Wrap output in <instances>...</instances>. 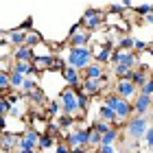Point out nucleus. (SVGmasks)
Masks as SVG:
<instances>
[{
  "label": "nucleus",
  "mask_w": 153,
  "mask_h": 153,
  "mask_svg": "<svg viewBox=\"0 0 153 153\" xmlns=\"http://www.w3.org/2000/svg\"><path fill=\"white\" fill-rule=\"evenodd\" d=\"M131 105H134V114H136V116H147V112H149L151 105H153V96L138 92L136 99L131 101Z\"/></svg>",
  "instance_id": "9d476101"
},
{
  "label": "nucleus",
  "mask_w": 153,
  "mask_h": 153,
  "mask_svg": "<svg viewBox=\"0 0 153 153\" xmlns=\"http://www.w3.org/2000/svg\"><path fill=\"white\" fill-rule=\"evenodd\" d=\"M136 16L138 18H144V16H149V13H153V4H140V7H136Z\"/></svg>",
  "instance_id": "2f4dec72"
},
{
  "label": "nucleus",
  "mask_w": 153,
  "mask_h": 153,
  "mask_svg": "<svg viewBox=\"0 0 153 153\" xmlns=\"http://www.w3.org/2000/svg\"><path fill=\"white\" fill-rule=\"evenodd\" d=\"M109 13H123V9L118 4H112V7H109Z\"/></svg>",
  "instance_id": "a19ab883"
},
{
  "label": "nucleus",
  "mask_w": 153,
  "mask_h": 153,
  "mask_svg": "<svg viewBox=\"0 0 153 153\" xmlns=\"http://www.w3.org/2000/svg\"><path fill=\"white\" fill-rule=\"evenodd\" d=\"M26 99H29L35 107H44L46 105V96H44V90H42V88H35L29 96H26Z\"/></svg>",
  "instance_id": "6ab92c4d"
},
{
  "label": "nucleus",
  "mask_w": 153,
  "mask_h": 153,
  "mask_svg": "<svg viewBox=\"0 0 153 153\" xmlns=\"http://www.w3.org/2000/svg\"><path fill=\"white\" fill-rule=\"evenodd\" d=\"M22 83H24V74H20L16 70H9V85H11V90H22Z\"/></svg>",
  "instance_id": "aec40b11"
},
{
  "label": "nucleus",
  "mask_w": 153,
  "mask_h": 153,
  "mask_svg": "<svg viewBox=\"0 0 153 153\" xmlns=\"http://www.w3.org/2000/svg\"><path fill=\"white\" fill-rule=\"evenodd\" d=\"M147 53H149V55H151V59H153V44H151V46H149V51H147Z\"/></svg>",
  "instance_id": "c03bdc74"
},
{
  "label": "nucleus",
  "mask_w": 153,
  "mask_h": 153,
  "mask_svg": "<svg viewBox=\"0 0 153 153\" xmlns=\"http://www.w3.org/2000/svg\"><path fill=\"white\" fill-rule=\"evenodd\" d=\"M149 46H151L149 42H144V39H136V42H134V53H136V55H138V53H147V51H149Z\"/></svg>",
  "instance_id": "7c9ffc66"
},
{
  "label": "nucleus",
  "mask_w": 153,
  "mask_h": 153,
  "mask_svg": "<svg viewBox=\"0 0 153 153\" xmlns=\"http://www.w3.org/2000/svg\"><path fill=\"white\" fill-rule=\"evenodd\" d=\"M138 61H140V57L134 53V51H123V48H116V51L112 53V61L109 64H120L125 68H129V70H136L138 68Z\"/></svg>",
  "instance_id": "423d86ee"
},
{
  "label": "nucleus",
  "mask_w": 153,
  "mask_h": 153,
  "mask_svg": "<svg viewBox=\"0 0 153 153\" xmlns=\"http://www.w3.org/2000/svg\"><path fill=\"white\" fill-rule=\"evenodd\" d=\"M64 59H66L68 66H72L79 72H83L94 61V53H92V48H90V46H68Z\"/></svg>",
  "instance_id": "f03ea898"
},
{
  "label": "nucleus",
  "mask_w": 153,
  "mask_h": 153,
  "mask_svg": "<svg viewBox=\"0 0 153 153\" xmlns=\"http://www.w3.org/2000/svg\"><path fill=\"white\" fill-rule=\"evenodd\" d=\"M101 147V134L99 131H90V140H88V149H99Z\"/></svg>",
  "instance_id": "c85d7f7f"
},
{
  "label": "nucleus",
  "mask_w": 153,
  "mask_h": 153,
  "mask_svg": "<svg viewBox=\"0 0 153 153\" xmlns=\"http://www.w3.org/2000/svg\"><path fill=\"white\" fill-rule=\"evenodd\" d=\"M96 153H118L114 144H101L99 149H96Z\"/></svg>",
  "instance_id": "e433bc0d"
},
{
  "label": "nucleus",
  "mask_w": 153,
  "mask_h": 153,
  "mask_svg": "<svg viewBox=\"0 0 153 153\" xmlns=\"http://www.w3.org/2000/svg\"><path fill=\"white\" fill-rule=\"evenodd\" d=\"M107 76H109V74L105 72L101 79H83V81H81V90L94 99V96H99L103 90L107 88Z\"/></svg>",
  "instance_id": "6e6552de"
},
{
  "label": "nucleus",
  "mask_w": 153,
  "mask_h": 153,
  "mask_svg": "<svg viewBox=\"0 0 153 153\" xmlns=\"http://www.w3.org/2000/svg\"><path fill=\"white\" fill-rule=\"evenodd\" d=\"M11 70H16L20 74H24V76H37L39 74L35 70V66H33V61H13Z\"/></svg>",
  "instance_id": "2eb2a0df"
},
{
  "label": "nucleus",
  "mask_w": 153,
  "mask_h": 153,
  "mask_svg": "<svg viewBox=\"0 0 153 153\" xmlns=\"http://www.w3.org/2000/svg\"><path fill=\"white\" fill-rule=\"evenodd\" d=\"M144 142H147L149 149H153V127L147 129V134H144Z\"/></svg>",
  "instance_id": "4c0bfd02"
},
{
  "label": "nucleus",
  "mask_w": 153,
  "mask_h": 153,
  "mask_svg": "<svg viewBox=\"0 0 153 153\" xmlns=\"http://www.w3.org/2000/svg\"><path fill=\"white\" fill-rule=\"evenodd\" d=\"M33 59V51L29 46H18L13 51V61H31Z\"/></svg>",
  "instance_id": "a211bd4d"
},
{
  "label": "nucleus",
  "mask_w": 153,
  "mask_h": 153,
  "mask_svg": "<svg viewBox=\"0 0 153 153\" xmlns=\"http://www.w3.org/2000/svg\"><path fill=\"white\" fill-rule=\"evenodd\" d=\"M90 127H92L94 131H99V134L103 136L105 131H109V129H112V123H107V120H101V118H96V120H94L92 125H90Z\"/></svg>",
  "instance_id": "bb28decb"
},
{
  "label": "nucleus",
  "mask_w": 153,
  "mask_h": 153,
  "mask_svg": "<svg viewBox=\"0 0 153 153\" xmlns=\"http://www.w3.org/2000/svg\"><path fill=\"white\" fill-rule=\"evenodd\" d=\"M140 92H142V94H149V96H153V79H151V76L147 79V83H144V85L140 88Z\"/></svg>",
  "instance_id": "f704fd0d"
},
{
  "label": "nucleus",
  "mask_w": 153,
  "mask_h": 153,
  "mask_svg": "<svg viewBox=\"0 0 153 153\" xmlns=\"http://www.w3.org/2000/svg\"><path fill=\"white\" fill-rule=\"evenodd\" d=\"M0 131H7V116H0Z\"/></svg>",
  "instance_id": "58836bf2"
},
{
  "label": "nucleus",
  "mask_w": 153,
  "mask_h": 153,
  "mask_svg": "<svg viewBox=\"0 0 153 153\" xmlns=\"http://www.w3.org/2000/svg\"><path fill=\"white\" fill-rule=\"evenodd\" d=\"M147 79H149V72L147 70H140V68H136V70H131V83L140 90L144 83H147Z\"/></svg>",
  "instance_id": "f3484780"
},
{
  "label": "nucleus",
  "mask_w": 153,
  "mask_h": 153,
  "mask_svg": "<svg viewBox=\"0 0 153 153\" xmlns=\"http://www.w3.org/2000/svg\"><path fill=\"white\" fill-rule=\"evenodd\" d=\"M64 112H61V103L59 101H51L46 105V116H51V118H57V116H61Z\"/></svg>",
  "instance_id": "393cba45"
},
{
  "label": "nucleus",
  "mask_w": 153,
  "mask_h": 153,
  "mask_svg": "<svg viewBox=\"0 0 153 153\" xmlns=\"http://www.w3.org/2000/svg\"><path fill=\"white\" fill-rule=\"evenodd\" d=\"M123 7H127V9H131V0H123Z\"/></svg>",
  "instance_id": "37998d69"
},
{
  "label": "nucleus",
  "mask_w": 153,
  "mask_h": 153,
  "mask_svg": "<svg viewBox=\"0 0 153 153\" xmlns=\"http://www.w3.org/2000/svg\"><path fill=\"white\" fill-rule=\"evenodd\" d=\"M11 90L9 85V70H0V92H7Z\"/></svg>",
  "instance_id": "c756f323"
},
{
  "label": "nucleus",
  "mask_w": 153,
  "mask_h": 153,
  "mask_svg": "<svg viewBox=\"0 0 153 153\" xmlns=\"http://www.w3.org/2000/svg\"><path fill=\"white\" fill-rule=\"evenodd\" d=\"M18 134H13V131H0V151L4 153H13L18 147Z\"/></svg>",
  "instance_id": "9b49d317"
},
{
  "label": "nucleus",
  "mask_w": 153,
  "mask_h": 153,
  "mask_svg": "<svg viewBox=\"0 0 153 153\" xmlns=\"http://www.w3.org/2000/svg\"><path fill=\"white\" fill-rule=\"evenodd\" d=\"M118 138H120V131H118L116 127H112L109 131H105V134L101 136V144H114Z\"/></svg>",
  "instance_id": "412c9836"
},
{
  "label": "nucleus",
  "mask_w": 153,
  "mask_h": 153,
  "mask_svg": "<svg viewBox=\"0 0 153 153\" xmlns=\"http://www.w3.org/2000/svg\"><path fill=\"white\" fill-rule=\"evenodd\" d=\"M90 39H92V33L85 29H79L76 33L68 35V46H90Z\"/></svg>",
  "instance_id": "ddd939ff"
},
{
  "label": "nucleus",
  "mask_w": 153,
  "mask_h": 153,
  "mask_svg": "<svg viewBox=\"0 0 153 153\" xmlns=\"http://www.w3.org/2000/svg\"><path fill=\"white\" fill-rule=\"evenodd\" d=\"M11 109V103L7 101V96H0V116H7Z\"/></svg>",
  "instance_id": "72a5a7b5"
},
{
  "label": "nucleus",
  "mask_w": 153,
  "mask_h": 153,
  "mask_svg": "<svg viewBox=\"0 0 153 153\" xmlns=\"http://www.w3.org/2000/svg\"><path fill=\"white\" fill-rule=\"evenodd\" d=\"M61 76H64L66 85H70V88H81L83 76H81V72L76 70V68H72V66H66L64 70H61Z\"/></svg>",
  "instance_id": "f8f14e48"
},
{
  "label": "nucleus",
  "mask_w": 153,
  "mask_h": 153,
  "mask_svg": "<svg viewBox=\"0 0 153 153\" xmlns=\"http://www.w3.org/2000/svg\"><path fill=\"white\" fill-rule=\"evenodd\" d=\"M37 88V81H35V76H24V83H22V90H20V92H22L24 96H29L33 90Z\"/></svg>",
  "instance_id": "a878e982"
},
{
  "label": "nucleus",
  "mask_w": 153,
  "mask_h": 153,
  "mask_svg": "<svg viewBox=\"0 0 153 153\" xmlns=\"http://www.w3.org/2000/svg\"><path fill=\"white\" fill-rule=\"evenodd\" d=\"M103 105H107V107H112L114 112H116V123H114V127L116 129H120L127 125V120L131 116H134V105H131V101L127 99H120L116 92H109V94H103Z\"/></svg>",
  "instance_id": "f257e3e1"
},
{
  "label": "nucleus",
  "mask_w": 153,
  "mask_h": 153,
  "mask_svg": "<svg viewBox=\"0 0 153 153\" xmlns=\"http://www.w3.org/2000/svg\"><path fill=\"white\" fill-rule=\"evenodd\" d=\"M59 103H61V112H64L66 116H72V118H76V116H81L83 114V109H81V105H79V99H76V88H64L59 92Z\"/></svg>",
  "instance_id": "7ed1b4c3"
},
{
  "label": "nucleus",
  "mask_w": 153,
  "mask_h": 153,
  "mask_svg": "<svg viewBox=\"0 0 153 153\" xmlns=\"http://www.w3.org/2000/svg\"><path fill=\"white\" fill-rule=\"evenodd\" d=\"M16 29H20V31H26V33H29V31H33V18H26V20H24V22L20 24V26H16Z\"/></svg>",
  "instance_id": "c9c22d12"
},
{
  "label": "nucleus",
  "mask_w": 153,
  "mask_h": 153,
  "mask_svg": "<svg viewBox=\"0 0 153 153\" xmlns=\"http://www.w3.org/2000/svg\"><path fill=\"white\" fill-rule=\"evenodd\" d=\"M37 44H42V35H39L37 31H29V33H26V39H24V46L35 48Z\"/></svg>",
  "instance_id": "b1692460"
},
{
  "label": "nucleus",
  "mask_w": 153,
  "mask_h": 153,
  "mask_svg": "<svg viewBox=\"0 0 153 153\" xmlns=\"http://www.w3.org/2000/svg\"><path fill=\"white\" fill-rule=\"evenodd\" d=\"M103 74H105V66L99 64V61H92V64H90L85 70L81 72L83 79H101Z\"/></svg>",
  "instance_id": "4468645a"
},
{
  "label": "nucleus",
  "mask_w": 153,
  "mask_h": 153,
  "mask_svg": "<svg viewBox=\"0 0 153 153\" xmlns=\"http://www.w3.org/2000/svg\"><path fill=\"white\" fill-rule=\"evenodd\" d=\"M142 20H144V22H149V24H153V13H149V16H144Z\"/></svg>",
  "instance_id": "79ce46f5"
},
{
  "label": "nucleus",
  "mask_w": 153,
  "mask_h": 153,
  "mask_svg": "<svg viewBox=\"0 0 153 153\" xmlns=\"http://www.w3.org/2000/svg\"><path fill=\"white\" fill-rule=\"evenodd\" d=\"M0 96H2V92H0Z\"/></svg>",
  "instance_id": "49530a36"
},
{
  "label": "nucleus",
  "mask_w": 153,
  "mask_h": 153,
  "mask_svg": "<svg viewBox=\"0 0 153 153\" xmlns=\"http://www.w3.org/2000/svg\"><path fill=\"white\" fill-rule=\"evenodd\" d=\"M7 35V42H9L11 46H24V39H26V31H20V29H11L4 33Z\"/></svg>",
  "instance_id": "dca6fc26"
},
{
  "label": "nucleus",
  "mask_w": 153,
  "mask_h": 153,
  "mask_svg": "<svg viewBox=\"0 0 153 153\" xmlns=\"http://www.w3.org/2000/svg\"><path fill=\"white\" fill-rule=\"evenodd\" d=\"M114 92L120 96V99H127V101H134L136 99V94L140 92L134 83H131V79H118L114 83Z\"/></svg>",
  "instance_id": "1a4fd4ad"
},
{
  "label": "nucleus",
  "mask_w": 153,
  "mask_h": 153,
  "mask_svg": "<svg viewBox=\"0 0 153 153\" xmlns=\"http://www.w3.org/2000/svg\"><path fill=\"white\" fill-rule=\"evenodd\" d=\"M51 147H55V138L51 134H42L39 140H37V149L39 151H46V149H51Z\"/></svg>",
  "instance_id": "5701e85b"
},
{
  "label": "nucleus",
  "mask_w": 153,
  "mask_h": 153,
  "mask_svg": "<svg viewBox=\"0 0 153 153\" xmlns=\"http://www.w3.org/2000/svg\"><path fill=\"white\" fill-rule=\"evenodd\" d=\"M70 153H88V149L85 147H74V149H70Z\"/></svg>",
  "instance_id": "ea45409f"
},
{
  "label": "nucleus",
  "mask_w": 153,
  "mask_h": 153,
  "mask_svg": "<svg viewBox=\"0 0 153 153\" xmlns=\"http://www.w3.org/2000/svg\"><path fill=\"white\" fill-rule=\"evenodd\" d=\"M55 153H70V144H68L66 140L55 142Z\"/></svg>",
  "instance_id": "473e14b6"
},
{
  "label": "nucleus",
  "mask_w": 153,
  "mask_h": 153,
  "mask_svg": "<svg viewBox=\"0 0 153 153\" xmlns=\"http://www.w3.org/2000/svg\"><path fill=\"white\" fill-rule=\"evenodd\" d=\"M134 42H136V37L120 35V37H118V48H123V51H134Z\"/></svg>",
  "instance_id": "cd10ccee"
},
{
  "label": "nucleus",
  "mask_w": 153,
  "mask_h": 153,
  "mask_svg": "<svg viewBox=\"0 0 153 153\" xmlns=\"http://www.w3.org/2000/svg\"><path fill=\"white\" fill-rule=\"evenodd\" d=\"M99 118L114 125V123H116V112H114L112 107H107V105H101V109H99Z\"/></svg>",
  "instance_id": "4be33fe9"
},
{
  "label": "nucleus",
  "mask_w": 153,
  "mask_h": 153,
  "mask_svg": "<svg viewBox=\"0 0 153 153\" xmlns=\"http://www.w3.org/2000/svg\"><path fill=\"white\" fill-rule=\"evenodd\" d=\"M123 129H125V134H127V138H131V140H142L144 134H147V129H149V118L134 114Z\"/></svg>",
  "instance_id": "20e7f679"
},
{
  "label": "nucleus",
  "mask_w": 153,
  "mask_h": 153,
  "mask_svg": "<svg viewBox=\"0 0 153 153\" xmlns=\"http://www.w3.org/2000/svg\"><path fill=\"white\" fill-rule=\"evenodd\" d=\"M149 76H151V79H153V70H151V72H149Z\"/></svg>",
  "instance_id": "a18cd8bd"
},
{
  "label": "nucleus",
  "mask_w": 153,
  "mask_h": 153,
  "mask_svg": "<svg viewBox=\"0 0 153 153\" xmlns=\"http://www.w3.org/2000/svg\"><path fill=\"white\" fill-rule=\"evenodd\" d=\"M90 131H92V127L79 125L76 129H72V131H68V134H66V142L70 144V149H74V147H85V149H88Z\"/></svg>",
  "instance_id": "39448f33"
},
{
  "label": "nucleus",
  "mask_w": 153,
  "mask_h": 153,
  "mask_svg": "<svg viewBox=\"0 0 153 153\" xmlns=\"http://www.w3.org/2000/svg\"><path fill=\"white\" fill-rule=\"evenodd\" d=\"M83 29L90 31L94 35L99 29H103V13L99 9H94V7H90V9H85V13H83Z\"/></svg>",
  "instance_id": "0eeeda50"
}]
</instances>
